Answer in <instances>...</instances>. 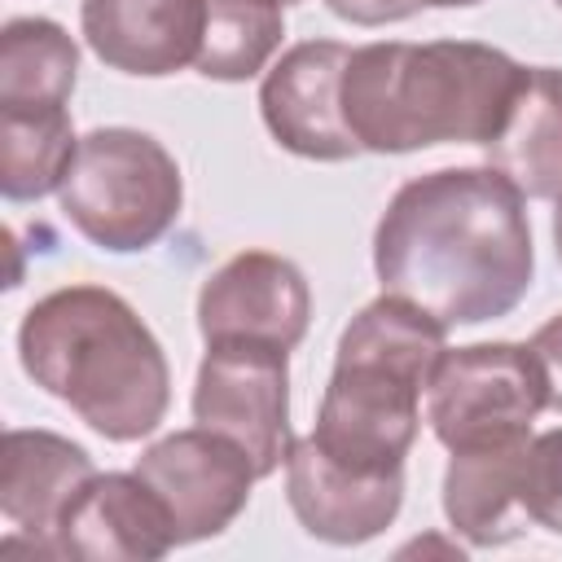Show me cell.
I'll list each match as a JSON object with an SVG mask.
<instances>
[{
  "instance_id": "8fae6325",
  "label": "cell",
  "mask_w": 562,
  "mask_h": 562,
  "mask_svg": "<svg viewBox=\"0 0 562 562\" xmlns=\"http://www.w3.org/2000/svg\"><path fill=\"white\" fill-rule=\"evenodd\" d=\"M285 496L307 536L325 544H364L382 536L404 505V470L360 474L325 457V448L303 435L285 452Z\"/></svg>"
},
{
  "instance_id": "9c48e42d",
  "label": "cell",
  "mask_w": 562,
  "mask_h": 562,
  "mask_svg": "<svg viewBox=\"0 0 562 562\" xmlns=\"http://www.w3.org/2000/svg\"><path fill=\"white\" fill-rule=\"evenodd\" d=\"M351 48L338 40H303L263 75L259 114L272 140L312 162H347L360 149L342 119V70Z\"/></svg>"
},
{
  "instance_id": "ac0fdd59",
  "label": "cell",
  "mask_w": 562,
  "mask_h": 562,
  "mask_svg": "<svg viewBox=\"0 0 562 562\" xmlns=\"http://www.w3.org/2000/svg\"><path fill=\"white\" fill-rule=\"evenodd\" d=\"M79 136L61 110H0V189L9 202H40L57 193Z\"/></svg>"
},
{
  "instance_id": "52a82bcc",
  "label": "cell",
  "mask_w": 562,
  "mask_h": 562,
  "mask_svg": "<svg viewBox=\"0 0 562 562\" xmlns=\"http://www.w3.org/2000/svg\"><path fill=\"white\" fill-rule=\"evenodd\" d=\"M193 422L246 448L259 479L290 452V347L263 338H215L198 364Z\"/></svg>"
},
{
  "instance_id": "5b68a950",
  "label": "cell",
  "mask_w": 562,
  "mask_h": 562,
  "mask_svg": "<svg viewBox=\"0 0 562 562\" xmlns=\"http://www.w3.org/2000/svg\"><path fill=\"white\" fill-rule=\"evenodd\" d=\"M61 215L101 250L132 255L154 246L180 215L184 180L162 140L136 127H97L79 136L57 189Z\"/></svg>"
},
{
  "instance_id": "ffe728a7",
  "label": "cell",
  "mask_w": 562,
  "mask_h": 562,
  "mask_svg": "<svg viewBox=\"0 0 562 562\" xmlns=\"http://www.w3.org/2000/svg\"><path fill=\"white\" fill-rule=\"evenodd\" d=\"M522 509L544 531L562 536V426L527 443L522 457Z\"/></svg>"
},
{
  "instance_id": "603a6c76",
  "label": "cell",
  "mask_w": 562,
  "mask_h": 562,
  "mask_svg": "<svg viewBox=\"0 0 562 562\" xmlns=\"http://www.w3.org/2000/svg\"><path fill=\"white\" fill-rule=\"evenodd\" d=\"M553 246H558V259H562V193L553 198Z\"/></svg>"
},
{
  "instance_id": "30bf717a",
  "label": "cell",
  "mask_w": 562,
  "mask_h": 562,
  "mask_svg": "<svg viewBox=\"0 0 562 562\" xmlns=\"http://www.w3.org/2000/svg\"><path fill=\"white\" fill-rule=\"evenodd\" d=\"M312 321V290L303 272L272 250H241L224 259L198 290V329L215 338H263L299 347Z\"/></svg>"
},
{
  "instance_id": "8992f818",
  "label": "cell",
  "mask_w": 562,
  "mask_h": 562,
  "mask_svg": "<svg viewBox=\"0 0 562 562\" xmlns=\"http://www.w3.org/2000/svg\"><path fill=\"white\" fill-rule=\"evenodd\" d=\"M540 408H549V382L531 342L448 347L426 386V422L448 452L522 439Z\"/></svg>"
},
{
  "instance_id": "7402d4cb",
  "label": "cell",
  "mask_w": 562,
  "mask_h": 562,
  "mask_svg": "<svg viewBox=\"0 0 562 562\" xmlns=\"http://www.w3.org/2000/svg\"><path fill=\"white\" fill-rule=\"evenodd\" d=\"M531 351L544 369V382H549V404L562 408V312L549 316L536 334H531Z\"/></svg>"
},
{
  "instance_id": "d4e9b609",
  "label": "cell",
  "mask_w": 562,
  "mask_h": 562,
  "mask_svg": "<svg viewBox=\"0 0 562 562\" xmlns=\"http://www.w3.org/2000/svg\"><path fill=\"white\" fill-rule=\"evenodd\" d=\"M281 4H299V0H281Z\"/></svg>"
},
{
  "instance_id": "9a60e30c",
  "label": "cell",
  "mask_w": 562,
  "mask_h": 562,
  "mask_svg": "<svg viewBox=\"0 0 562 562\" xmlns=\"http://www.w3.org/2000/svg\"><path fill=\"white\" fill-rule=\"evenodd\" d=\"M531 435L483 443V448H457L443 470V514L457 536H465L479 549L509 544L527 531L522 509V457Z\"/></svg>"
},
{
  "instance_id": "277c9868",
  "label": "cell",
  "mask_w": 562,
  "mask_h": 562,
  "mask_svg": "<svg viewBox=\"0 0 562 562\" xmlns=\"http://www.w3.org/2000/svg\"><path fill=\"white\" fill-rule=\"evenodd\" d=\"M448 351V325L426 307L382 294L351 316L321 395L312 439L347 470L395 474L422 430V395Z\"/></svg>"
},
{
  "instance_id": "7c38bea8",
  "label": "cell",
  "mask_w": 562,
  "mask_h": 562,
  "mask_svg": "<svg viewBox=\"0 0 562 562\" xmlns=\"http://www.w3.org/2000/svg\"><path fill=\"white\" fill-rule=\"evenodd\" d=\"M57 558L83 562H154L171 553L176 522L158 492L132 474H92L57 522Z\"/></svg>"
},
{
  "instance_id": "ba28073f",
  "label": "cell",
  "mask_w": 562,
  "mask_h": 562,
  "mask_svg": "<svg viewBox=\"0 0 562 562\" xmlns=\"http://www.w3.org/2000/svg\"><path fill=\"white\" fill-rule=\"evenodd\" d=\"M136 474L167 505L180 544L211 540L233 527V518L250 501V483L259 479L246 448L206 426L176 430L149 443L136 457Z\"/></svg>"
},
{
  "instance_id": "4fadbf2b",
  "label": "cell",
  "mask_w": 562,
  "mask_h": 562,
  "mask_svg": "<svg viewBox=\"0 0 562 562\" xmlns=\"http://www.w3.org/2000/svg\"><path fill=\"white\" fill-rule=\"evenodd\" d=\"M79 26L110 70L162 79L198 61L206 0H83Z\"/></svg>"
},
{
  "instance_id": "e0dca14e",
  "label": "cell",
  "mask_w": 562,
  "mask_h": 562,
  "mask_svg": "<svg viewBox=\"0 0 562 562\" xmlns=\"http://www.w3.org/2000/svg\"><path fill=\"white\" fill-rule=\"evenodd\" d=\"M79 79V48L53 18H13L0 31V110H61Z\"/></svg>"
},
{
  "instance_id": "5bb4252c",
  "label": "cell",
  "mask_w": 562,
  "mask_h": 562,
  "mask_svg": "<svg viewBox=\"0 0 562 562\" xmlns=\"http://www.w3.org/2000/svg\"><path fill=\"white\" fill-rule=\"evenodd\" d=\"M97 474L92 457L53 430H4L0 443V514L57 558V522L79 487Z\"/></svg>"
},
{
  "instance_id": "cb8c5ba5",
  "label": "cell",
  "mask_w": 562,
  "mask_h": 562,
  "mask_svg": "<svg viewBox=\"0 0 562 562\" xmlns=\"http://www.w3.org/2000/svg\"><path fill=\"white\" fill-rule=\"evenodd\" d=\"M422 4H435V9H470V4H483V0H422Z\"/></svg>"
},
{
  "instance_id": "484cf974",
  "label": "cell",
  "mask_w": 562,
  "mask_h": 562,
  "mask_svg": "<svg viewBox=\"0 0 562 562\" xmlns=\"http://www.w3.org/2000/svg\"><path fill=\"white\" fill-rule=\"evenodd\" d=\"M558 4H562V0H558Z\"/></svg>"
},
{
  "instance_id": "d6986e66",
  "label": "cell",
  "mask_w": 562,
  "mask_h": 562,
  "mask_svg": "<svg viewBox=\"0 0 562 562\" xmlns=\"http://www.w3.org/2000/svg\"><path fill=\"white\" fill-rule=\"evenodd\" d=\"M285 18L281 0H206V26L198 48V75L241 83L268 66L281 48Z\"/></svg>"
},
{
  "instance_id": "44dd1931",
  "label": "cell",
  "mask_w": 562,
  "mask_h": 562,
  "mask_svg": "<svg viewBox=\"0 0 562 562\" xmlns=\"http://www.w3.org/2000/svg\"><path fill=\"white\" fill-rule=\"evenodd\" d=\"M342 22L356 26H386V22H404L422 9V0H325Z\"/></svg>"
},
{
  "instance_id": "7a4b0ae2",
  "label": "cell",
  "mask_w": 562,
  "mask_h": 562,
  "mask_svg": "<svg viewBox=\"0 0 562 562\" xmlns=\"http://www.w3.org/2000/svg\"><path fill=\"white\" fill-rule=\"evenodd\" d=\"M527 66L474 40L364 44L342 70V119L369 154H413L430 145H487Z\"/></svg>"
},
{
  "instance_id": "2e32d148",
  "label": "cell",
  "mask_w": 562,
  "mask_h": 562,
  "mask_svg": "<svg viewBox=\"0 0 562 562\" xmlns=\"http://www.w3.org/2000/svg\"><path fill=\"white\" fill-rule=\"evenodd\" d=\"M487 167H496L522 198L562 193V70L527 66L522 88L487 140Z\"/></svg>"
},
{
  "instance_id": "6da1fadb",
  "label": "cell",
  "mask_w": 562,
  "mask_h": 562,
  "mask_svg": "<svg viewBox=\"0 0 562 562\" xmlns=\"http://www.w3.org/2000/svg\"><path fill=\"white\" fill-rule=\"evenodd\" d=\"M373 272L382 294L426 307L448 329L501 321L536 272L527 198L496 167L426 171L386 202Z\"/></svg>"
},
{
  "instance_id": "3957f363",
  "label": "cell",
  "mask_w": 562,
  "mask_h": 562,
  "mask_svg": "<svg viewBox=\"0 0 562 562\" xmlns=\"http://www.w3.org/2000/svg\"><path fill=\"white\" fill-rule=\"evenodd\" d=\"M18 360L35 386L70 404L110 443H136L167 417V356L136 307L105 285L44 294L22 316Z\"/></svg>"
}]
</instances>
